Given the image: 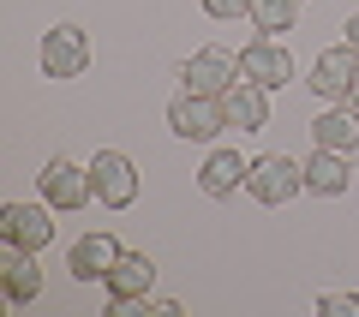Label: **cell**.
<instances>
[{"label": "cell", "mask_w": 359, "mask_h": 317, "mask_svg": "<svg viewBox=\"0 0 359 317\" xmlns=\"http://www.w3.org/2000/svg\"><path fill=\"white\" fill-rule=\"evenodd\" d=\"M180 84L192 90V96H228V90L240 84V54L222 48V42H210L192 60H180Z\"/></svg>", "instance_id": "1"}, {"label": "cell", "mask_w": 359, "mask_h": 317, "mask_svg": "<svg viewBox=\"0 0 359 317\" xmlns=\"http://www.w3.org/2000/svg\"><path fill=\"white\" fill-rule=\"evenodd\" d=\"M245 191H252L257 203H287L306 191V162H294V156H252V174H245Z\"/></svg>", "instance_id": "2"}, {"label": "cell", "mask_w": 359, "mask_h": 317, "mask_svg": "<svg viewBox=\"0 0 359 317\" xmlns=\"http://www.w3.org/2000/svg\"><path fill=\"white\" fill-rule=\"evenodd\" d=\"M168 126H174L180 138H192V144H210L222 126H228V108H222V96H192V90H180V96L168 102Z\"/></svg>", "instance_id": "3"}, {"label": "cell", "mask_w": 359, "mask_h": 317, "mask_svg": "<svg viewBox=\"0 0 359 317\" xmlns=\"http://www.w3.org/2000/svg\"><path fill=\"white\" fill-rule=\"evenodd\" d=\"M42 203H54V210H66V216H72V210H84L90 198H96V180H90V168H78L72 156H54L48 168H42Z\"/></svg>", "instance_id": "4"}, {"label": "cell", "mask_w": 359, "mask_h": 317, "mask_svg": "<svg viewBox=\"0 0 359 317\" xmlns=\"http://www.w3.org/2000/svg\"><path fill=\"white\" fill-rule=\"evenodd\" d=\"M90 180H96V198H102L108 210H132V203H138V162H132L126 150H96Z\"/></svg>", "instance_id": "5"}, {"label": "cell", "mask_w": 359, "mask_h": 317, "mask_svg": "<svg viewBox=\"0 0 359 317\" xmlns=\"http://www.w3.org/2000/svg\"><path fill=\"white\" fill-rule=\"evenodd\" d=\"M90 72V36L78 25H54L42 36V78H84Z\"/></svg>", "instance_id": "6"}, {"label": "cell", "mask_w": 359, "mask_h": 317, "mask_svg": "<svg viewBox=\"0 0 359 317\" xmlns=\"http://www.w3.org/2000/svg\"><path fill=\"white\" fill-rule=\"evenodd\" d=\"M240 78H252V84H264V90H282L287 78H294V54L276 36H257V42L240 48Z\"/></svg>", "instance_id": "7"}, {"label": "cell", "mask_w": 359, "mask_h": 317, "mask_svg": "<svg viewBox=\"0 0 359 317\" xmlns=\"http://www.w3.org/2000/svg\"><path fill=\"white\" fill-rule=\"evenodd\" d=\"M48 210H54V203H6V210H0V240L25 245V252H42V245L54 240Z\"/></svg>", "instance_id": "8"}, {"label": "cell", "mask_w": 359, "mask_h": 317, "mask_svg": "<svg viewBox=\"0 0 359 317\" xmlns=\"http://www.w3.org/2000/svg\"><path fill=\"white\" fill-rule=\"evenodd\" d=\"M353 78H359V54L341 42V48H323L318 54V66H311L306 84L318 90L323 102H347V96H353Z\"/></svg>", "instance_id": "9"}, {"label": "cell", "mask_w": 359, "mask_h": 317, "mask_svg": "<svg viewBox=\"0 0 359 317\" xmlns=\"http://www.w3.org/2000/svg\"><path fill=\"white\" fill-rule=\"evenodd\" d=\"M114 264H120L114 234H84V240H72V252H66V269H72L78 281H108Z\"/></svg>", "instance_id": "10"}, {"label": "cell", "mask_w": 359, "mask_h": 317, "mask_svg": "<svg viewBox=\"0 0 359 317\" xmlns=\"http://www.w3.org/2000/svg\"><path fill=\"white\" fill-rule=\"evenodd\" d=\"M0 269H6V299L13 305H30L42 293V264H36V252H25V245H0Z\"/></svg>", "instance_id": "11"}, {"label": "cell", "mask_w": 359, "mask_h": 317, "mask_svg": "<svg viewBox=\"0 0 359 317\" xmlns=\"http://www.w3.org/2000/svg\"><path fill=\"white\" fill-rule=\"evenodd\" d=\"M222 108H228V126H240V132H264L269 126V90L252 84V78H240V84L222 96Z\"/></svg>", "instance_id": "12"}, {"label": "cell", "mask_w": 359, "mask_h": 317, "mask_svg": "<svg viewBox=\"0 0 359 317\" xmlns=\"http://www.w3.org/2000/svg\"><path fill=\"white\" fill-rule=\"evenodd\" d=\"M245 174H252V162H240V150H210V162L198 168V186H204V198H233Z\"/></svg>", "instance_id": "13"}, {"label": "cell", "mask_w": 359, "mask_h": 317, "mask_svg": "<svg viewBox=\"0 0 359 317\" xmlns=\"http://www.w3.org/2000/svg\"><path fill=\"white\" fill-rule=\"evenodd\" d=\"M311 138H318V150H359V114H347L341 102H330L318 120H311Z\"/></svg>", "instance_id": "14"}, {"label": "cell", "mask_w": 359, "mask_h": 317, "mask_svg": "<svg viewBox=\"0 0 359 317\" xmlns=\"http://www.w3.org/2000/svg\"><path fill=\"white\" fill-rule=\"evenodd\" d=\"M347 186H353V168H347L341 150H318L306 162V191H318V198H341Z\"/></svg>", "instance_id": "15"}, {"label": "cell", "mask_w": 359, "mask_h": 317, "mask_svg": "<svg viewBox=\"0 0 359 317\" xmlns=\"http://www.w3.org/2000/svg\"><path fill=\"white\" fill-rule=\"evenodd\" d=\"M150 281H156V264L144 252H120V264L108 269V293H114V299H144Z\"/></svg>", "instance_id": "16"}, {"label": "cell", "mask_w": 359, "mask_h": 317, "mask_svg": "<svg viewBox=\"0 0 359 317\" xmlns=\"http://www.w3.org/2000/svg\"><path fill=\"white\" fill-rule=\"evenodd\" d=\"M245 18L257 25V36H276V30H294L299 25V0H252Z\"/></svg>", "instance_id": "17"}, {"label": "cell", "mask_w": 359, "mask_h": 317, "mask_svg": "<svg viewBox=\"0 0 359 317\" xmlns=\"http://www.w3.org/2000/svg\"><path fill=\"white\" fill-rule=\"evenodd\" d=\"M318 317H359V293H323Z\"/></svg>", "instance_id": "18"}, {"label": "cell", "mask_w": 359, "mask_h": 317, "mask_svg": "<svg viewBox=\"0 0 359 317\" xmlns=\"http://www.w3.org/2000/svg\"><path fill=\"white\" fill-rule=\"evenodd\" d=\"M245 6H252V0H204V13H210V18H240Z\"/></svg>", "instance_id": "19"}, {"label": "cell", "mask_w": 359, "mask_h": 317, "mask_svg": "<svg viewBox=\"0 0 359 317\" xmlns=\"http://www.w3.org/2000/svg\"><path fill=\"white\" fill-rule=\"evenodd\" d=\"M347 48H353V54H359V13H353V18H347Z\"/></svg>", "instance_id": "20"}, {"label": "cell", "mask_w": 359, "mask_h": 317, "mask_svg": "<svg viewBox=\"0 0 359 317\" xmlns=\"http://www.w3.org/2000/svg\"><path fill=\"white\" fill-rule=\"evenodd\" d=\"M347 102H353V108H359V78H353V96H347Z\"/></svg>", "instance_id": "21"}]
</instances>
